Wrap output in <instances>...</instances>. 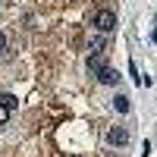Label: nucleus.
<instances>
[{
	"instance_id": "nucleus-5",
	"label": "nucleus",
	"mask_w": 157,
	"mask_h": 157,
	"mask_svg": "<svg viewBox=\"0 0 157 157\" xmlns=\"http://www.w3.org/2000/svg\"><path fill=\"white\" fill-rule=\"evenodd\" d=\"M0 104H3L6 110H16V104H19V101L13 98V94H0Z\"/></svg>"
},
{
	"instance_id": "nucleus-7",
	"label": "nucleus",
	"mask_w": 157,
	"mask_h": 157,
	"mask_svg": "<svg viewBox=\"0 0 157 157\" xmlns=\"http://www.w3.org/2000/svg\"><path fill=\"white\" fill-rule=\"evenodd\" d=\"M10 113H13V110H6V107H3V104H0V126H3V123L10 120Z\"/></svg>"
},
{
	"instance_id": "nucleus-8",
	"label": "nucleus",
	"mask_w": 157,
	"mask_h": 157,
	"mask_svg": "<svg viewBox=\"0 0 157 157\" xmlns=\"http://www.w3.org/2000/svg\"><path fill=\"white\" fill-rule=\"evenodd\" d=\"M3 47H6V38H3V35H0V50H3Z\"/></svg>"
},
{
	"instance_id": "nucleus-9",
	"label": "nucleus",
	"mask_w": 157,
	"mask_h": 157,
	"mask_svg": "<svg viewBox=\"0 0 157 157\" xmlns=\"http://www.w3.org/2000/svg\"><path fill=\"white\" fill-rule=\"evenodd\" d=\"M154 41H157V29H154Z\"/></svg>"
},
{
	"instance_id": "nucleus-4",
	"label": "nucleus",
	"mask_w": 157,
	"mask_h": 157,
	"mask_svg": "<svg viewBox=\"0 0 157 157\" xmlns=\"http://www.w3.org/2000/svg\"><path fill=\"white\" fill-rule=\"evenodd\" d=\"M113 110H116V113H126V110H129V98H126V94H116V98H113Z\"/></svg>"
},
{
	"instance_id": "nucleus-1",
	"label": "nucleus",
	"mask_w": 157,
	"mask_h": 157,
	"mask_svg": "<svg viewBox=\"0 0 157 157\" xmlns=\"http://www.w3.org/2000/svg\"><path fill=\"white\" fill-rule=\"evenodd\" d=\"M94 29H98V32H104V35L113 32V29H116V16H113L110 10H101L98 16H94Z\"/></svg>"
},
{
	"instance_id": "nucleus-6",
	"label": "nucleus",
	"mask_w": 157,
	"mask_h": 157,
	"mask_svg": "<svg viewBox=\"0 0 157 157\" xmlns=\"http://www.w3.org/2000/svg\"><path fill=\"white\" fill-rule=\"evenodd\" d=\"M88 69H91V72H101V69H104V60H101V57H88Z\"/></svg>"
},
{
	"instance_id": "nucleus-3",
	"label": "nucleus",
	"mask_w": 157,
	"mask_h": 157,
	"mask_svg": "<svg viewBox=\"0 0 157 157\" xmlns=\"http://www.w3.org/2000/svg\"><path fill=\"white\" fill-rule=\"evenodd\" d=\"M98 82H101V85H116V82H120V72L110 69V66H104V69L98 72Z\"/></svg>"
},
{
	"instance_id": "nucleus-2",
	"label": "nucleus",
	"mask_w": 157,
	"mask_h": 157,
	"mask_svg": "<svg viewBox=\"0 0 157 157\" xmlns=\"http://www.w3.org/2000/svg\"><path fill=\"white\" fill-rule=\"evenodd\" d=\"M107 141H110V145H129V129H123V126H113L110 129V132H107Z\"/></svg>"
}]
</instances>
